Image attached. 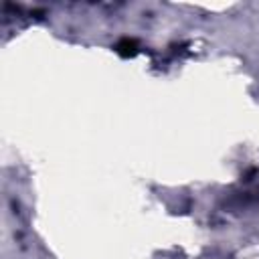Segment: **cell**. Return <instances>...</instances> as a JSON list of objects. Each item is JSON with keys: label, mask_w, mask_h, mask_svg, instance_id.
<instances>
[{"label": "cell", "mask_w": 259, "mask_h": 259, "mask_svg": "<svg viewBox=\"0 0 259 259\" xmlns=\"http://www.w3.org/2000/svg\"><path fill=\"white\" fill-rule=\"evenodd\" d=\"M113 49H115V53H117L119 57H123V59L136 57V55L140 53V45H138V40H136V38H130V36L117 40V45H115Z\"/></svg>", "instance_id": "1"}]
</instances>
